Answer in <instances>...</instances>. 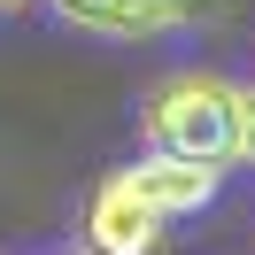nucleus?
Returning a JSON list of instances; mask_svg holds the SVG:
<instances>
[{"mask_svg":"<svg viewBox=\"0 0 255 255\" xmlns=\"http://www.w3.org/2000/svg\"><path fill=\"white\" fill-rule=\"evenodd\" d=\"M139 139L155 155L178 162H240V85L217 78V70H178L147 93L139 109Z\"/></svg>","mask_w":255,"mask_h":255,"instance_id":"nucleus-1","label":"nucleus"},{"mask_svg":"<svg viewBox=\"0 0 255 255\" xmlns=\"http://www.w3.org/2000/svg\"><path fill=\"white\" fill-rule=\"evenodd\" d=\"M16 8H31V0H0V16H16Z\"/></svg>","mask_w":255,"mask_h":255,"instance_id":"nucleus-5","label":"nucleus"},{"mask_svg":"<svg viewBox=\"0 0 255 255\" xmlns=\"http://www.w3.org/2000/svg\"><path fill=\"white\" fill-rule=\"evenodd\" d=\"M62 255H93V248H62Z\"/></svg>","mask_w":255,"mask_h":255,"instance_id":"nucleus-6","label":"nucleus"},{"mask_svg":"<svg viewBox=\"0 0 255 255\" xmlns=\"http://www.w3.org/2000/svg\"><path fill=\"white\" fill-rule=\"evenodd\" d=\"M78 31H109V39H147V31H178L193 23V0H54Z\"/></svg>","mask_w":255,"mask_h":255,"instance_id":"nucleus-3","label":"nucleus"},{"mask_svg":"<svg viewBox=\"0 0 255 255\" xmlns=\"http://www.w3.org/2000/svg\"><path fill=\"white\" fill-rule=\"evenodd\" d=\"M109 178L147 209V217H162V224L201 217V209L224 193V170H217V162H178V155H155V147H147L139 162H124V170H109Z\"/></svg>","mask_w":255,"mask_h":255,"instance_id":"nucleus-2","label":"nucleus"},{"mask_svg":"<svg viewBox=\"0 0 255 255\" xmlns=\"http://www.w3.org/2000/svg\"><path fill=\"white\" fill-rule=\"evenodd\" d=\"M240 162H255V85H240Z\"/></svg>","mask_w":255,"mask_h":255,"instance_id":"nucleus-4","label":"nucleus"}]
</instances>
